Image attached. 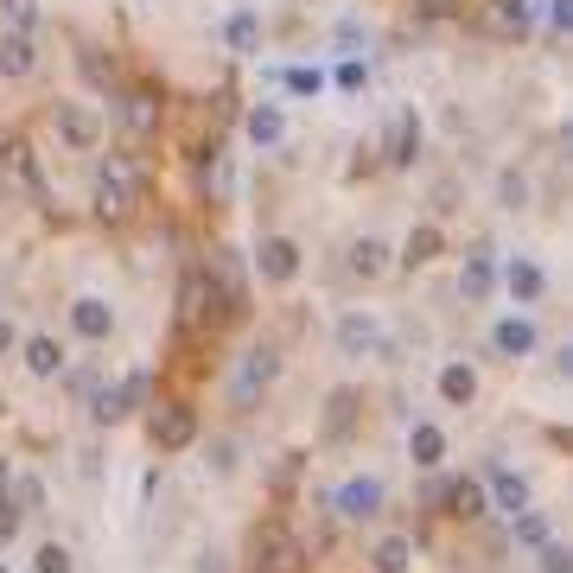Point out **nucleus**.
<instances>
[{"label":"nucleus","instance_id":"79ce46f5","mask_svg":"<svg viewBox=\"0 0 573 573\" xmlns=\"http://www.w3.org/2000/svg\"><path fill=\"white\" fill-rule=\"evenodd\" d=\"M0 351H13V319L0 312Z\"/></svg>","mask_w":573,"mask_h":573},{"label":"nucleus","instance_id":"473e14b6","mask_svg":"<svg viewBox=\"0 0 573 573\" xmlns=\"http://www.w3.org/2000/svg\"><path fill=\"white\" fill-rule=\"evenodd\" d=\"M77 561H71V548H64V542H45L39 548V573H71Z\"/></svg>","mask_w":573,"mask_h":573},{"label":"nucleus","instance_id":"4be33fe9","mask_svg":"<svg viewBox=\"0 0 573 573\" xmlns=\"http://www.w3.org/2000/svg\"><path fill=\"white\" fill-rule=\"evenodd\" d=\"M26 370H32V376H58V370H64L58 338H32V344H26Z\"/></svg>","mask_w":573,"mask_h":573},{"label":"nucleus","instance_id":"6ab92c4d","mask_svg":"<svg viewBox=\"0 0 573 573\" xmlns=\"http://www.w3.org/2000/svg\"><path fill=\"white\" fill-rule=\"evenodd\" d=\"M503 287H510L523 306L542 300V268H535V262H510V268H503Z\"/></svg>","mask_w":573,"mask_h":573},{"label":"nucleus","instance_id":"cd10ccee","mask_svg":"<svg viewBox=\"0 0 573 573\" xmlns=\"http://www.w3.org/2000/svg\"><path fill=\"white\" fill-rule=\"evenodd\" d=\"M433 255H440V230H433V223H421V230L408 236L402 262H408V268H421V262H433Z\"/></svg>","mask_w":573,"mask_h":573},{"label":"nucleus","instance_id":"20e7f679","mask_svg":"<svg viewBox=\"0 0 573 573\" xmlns=\"http://www.w3.org/2000/svg\"><path fill=\"white\" fill-rule=\"evenodd\" d=\"M191 440H198V414L191 408H160L153 414V446H160V453H185Z\"/></svg>","mask_w":573,"mask_h":573},{"label":"nucleus","instance_id":"9b49d317","mask_svg":"<svg viewBox=\"0 0 573 573\" xmlns=\"http://www.w3.org/2000/svg\"><path fill=\"white\" fill-rule=\"evenodd\" d=\"M408 459H414V465H440V459H446V433L433 427V421H414V427H408Z\"/></svg>","mask_w":573,"mask_h":573},{"label":"nucleus","instance_id":"e433bc0d","mask_svg":"<svg viewBox=\"0 0 573 573\" xmlns=\"http://www.w3.org/2000/svg\"><path fill=\"white\" fill-rule=\"evenodd\" d=\"M363 77H370V71H363L357 58H351V64H338V90H363Z\"/></svg>","mask_w":573,"mask_h":573},{"label":"nucleus","instance_id":"ddd939ff","mask_svg":"<svg viewBox=\"0 0 573 573\" xmlns=\"http://www.w3.org/2000/svg\"><path fill=\"white\" fill-rule=\"evenodd\" d=\"M491 497H497V510H529V484L510 472V465H491Z\"/></svg>","mask_w":573,"mask_h":573},{"label":"nucleus","instance_id":"4c0bfd02","mask_svg":"<svg viewBox=\"0 0 573 573\" xmlns=\"http://www.w3.org/2000/svg\"><path fill=\"white\" fill-rule=\"evenodd\" d=\"M567 20H573L567 0H548V26H554V32H567Z\"/></svg>","mask_w":573,"mask_h":573},{"label":"nucleus","instance_id":"f03ea898","mask_svg":"<svg viewBox=\"0 0 573 573\" xmlns=\"http://www.w3.org/2000/svg\"><path fill=\"white\" fill-rule=\"evenodd\" d=\"M274 376H281V357H274L268 344H262V351H249V357H242V370H236V382H230V402H236V408H249Z\"/></svg>","mask_w":573,"mask_h":573},{"label":"nucleus","instance_id":"1a4fd4ad","mask_svg":"<svg viewBox=\"0 0 573 573\" xmlns=\"http://www.w3.org/2000/svg\"><path fill=\"white\" fill-rule=\"evenodd\" d=\"M440 503H446L453 516H465V523H478V516H484V484H478V478H453V484L440 491Z\"/></svg>","mask_w":573,"mask_h":573},{"label":"nucleus","instance_id":"7c9ffc66","mask_svg":"<svg viewBox=\"0 0 573 573\" xmlns=\"http://www.w3.org/2000/svg\"><path fill=\"white\" fill-rule=\"evenodd\" d=\"M535 7H542V0H503V26L529 32V26H535Z\"/></svg>","mask_w":573,"mask_h":573},{"label":"nucleus","instance_id":"aec40b11","mask_svg":"<svg viewBox=\"0 0 573 573\" xmlns=\"http://www.w3.org/2000/svg\"><path fill=\"white\" fill-rule=\"evenodd\" d=\"M491 281H497V268H491V255H472V262H465V274H459V293L465 300H484V293H491Z\"/></svg>","mask_w":573,"mask_h":573},{"label":"nucleus","instance_id":"58836bf2","mask_svg":"<svg viewBox=\"0 0 573 573\" xmlns=\"http://www.w3.org/2000/svg\"><path fill=\"white\" fill-rule=\"evenodd\" d=\"M13 529H20V510H7V503H0V542H13Z\"/></svg>","mask_w":573,"mask_h":573},{"label":"nucleus","instance_id":"412c9836","mask_svg":"<svg viewBox=\"0 0 573 573\" xmlns=\"http://www.w3.org/2000/svg\"><path fill=\"white\" fill-rule=\"evenodd\" d=\"M223 39H230V51H255L262 45V20H255V13H230V20H223Z\"/></svg>","mask_w":573,"mask_h":573},{"label":"nucleus","instance_id":"72a5a7b5","mask_svg":"<svg viewBox=\"0 0 573 573\" xmlns=\"http://www.w3.org/2000/svg\"><path fill=\"white\" fill-rule=\"evenodd\" d=\"M542 573H573V554H567V542H542Z\"/></svg>","mask_w":573,"mask_h":573},{"label":"nucleus","instance_id":"a19ab883","mask_svg":"<svg viewBox=\"0 0 573 573\" xmlns=\"http://www.w3.org/2000/svg\"><path fill=\"white\" fill-rule=\"evenodd\" d=\"M198 573H230V567H223V554H204V561H198Z\"/></svg>","mask_w":573,"mask_h":573},{"label":"nucleus","instance_id":"c756f323","mask_svg":"<svg viewBox=\"0 0 573 573\" xmlns=\"http://www.w3.org/2000/svg\"><path fill=\"white\" fill-rule=\"evenodd\" d=\"M281 83L293 96H319L325 90V71H312V64H300V71H281Z\"/></svg>","mask_w":573,"mask_h":573},{"label":"nucleus","instance_id":"9d476101","mask_svg":"<svg viewBox=\"0 0 573 573\" xmlns=\"http://www.w3.org/2000/svg\"><path fill=\"white\" fill-rule=\"evenodd\" d=\"M255 554H268L262 573H287L293 561H300V548H293V535H287V529H262V535H255Z\"/></svg>","mask_w":573,"mask_h":573},{"label":"nucleus","instance_id":"a211bd4d","mask_svg":"<svg viewBox=\"0 0 573 573\" xmlns=\"http://www.w3.org/2000/svg\"><path fill=\"white\" fill-rule=\"evenodd\" d=\"M414 153H421V121H414V115H395V128H389V160L408 166Z\"/></svg>","mask_w":573,"mask_h":573},{"label":"nucleus","instance_id":"f8f14e48","mask_svg":"<svg viewBox=\"0 0 573 573\" xmlns=\"http://www.w3.org/2000/svg\"><path fill=\"white\" fill-rule=\"evenodd\" d=\"M32 64H39V51H32V32H7V39H0V77H26Z\"/></svg>","mask_w":573,"mask_h":573},{"label":"nucleus","instance_id":"2f4dec72","mask_svg":"<svg viewBox=\"0 0 573 573\" xmlns=\"http://www.w3.org/2000/svg\"><path fill=\"white\" fill-rule=\"evenodd\" d=\"M0 7H7L13 32H32V26H39V0H0Z\"/></svg>","mask_w":573,"mask_h":573},{"label":"nucleus","instance_id":"393cba45","mask_svg":"<svg viewBox=\"0 0 573 573\" xmlns=\"http://www.w3.org/2000/svg\"><path fill=\"white\" fill-rule=\"evenodd\" d=\"M90 414H96V421H128V414H134V402H128V389L115 382V389H96Z\"/></svg>","mask_w":573,"mask_h":573},{"label":"nucleus","instance_id":"a878e982","mask_svg":"<svg viewBox=\"0 0 573 573\" xmlns=\"http://www.w3.org/2000/svg\"><path fill=\"white\" fill-rule=\"evenodd\" d=\"M408 561H414V542H408V535H389V542L376 548V573H408Z\"/></svg>","mask_w":573,"mask_h":573},{"label":"nucleus","instance_id":"4468645a","mask_svg":"<svg viewBox=\"0 0 573 573\" xmlns=\"http://www.w3.org/2000/svg\"><path fill=\"white\" fill-rule=\"evenodd\" d=\"M71 325H77L83 338H109V332H115V312L102 306V300H77V306H71Z\"/></svg>","mask_w":573,"mask_h":573},{"label":"nucleus","instance_id":"37998d69","mask_svg":"<svg viewBox=\"0 0 573 573\" xmlns=\"http://www.w3.org/2000/svg\"><path fill=\"white\" fill-rule=\"evenodd\" d=\"M446 7H453V0H421V13H446Z\"/></svg>","mask_w":573,"mask_h":573},{"label":"nucleus","instance_id":"ea45409f","mask_svg":"<svg viewBox=\"0 0 573 573\" xmlns=\"http://www.w3.org/2000/svg\"><path fill=\"white\" fill-rule=\"evenodd\" d=\"M344 421H351V395H338V402H332V433H344Z\"/></svg>","mask_w":573,"mask_h":573},{"label":"nucleus","instance_id":"c03bdc74","mask_svg":"<svg viewBox=\"0 0 573 573\" xmlns=\"http://www.w3.org/2000/svg\"><path fill=\"white\" fill-rule=\"evenodd\" d=\"M0 573H7V567H0Z\"/></svg>","mask_w":573,"mask_h":573},{"label":"nucleus","instance_id":"423d86ee","mask_svg":"<svg viewBox=\"0 0 573 573\" xmlns=\"http://www.w3.org/2000/svg\"><path fill=\"white\" fill-rule=\"evenodd\" d=\"M376 344H382V332H376L370 312H344V319H338V351L344 357H370Z\"/></svg>","mask_w":573,"mask_h":573},{"label":"nucleus","instance_id":"c9c22d12","mask_svg":"<svg viewBox=\"0 0 573 573\" xmlns=\"http://www.w3.org/2000/svg\"><path fill=\"white\" fill-rule=\"evenodd\" d=\"M236 465V440H211V472H230Z\"/></svg>","mask_w":573,"mask_h":573},{"label":"nucleus","instance_id":"5701e85b","mask_svg":"<svg viewBox=\"0 0 573 573\" xmlns=\"http://www.w3.org/2000/svg\"><path fill=\"white\" fill-rule=\"evenodd\" d=\"M121 121H128V128H134V134H147V128H153V121H160V102H153L147 90H134L128 102H121Z\"/></svg>","mask_w":573,"mask_h":573},{"label":"nucleus","instance_id":"b1692460","mask_svg":"<svg viewBox=\"0 0 573 573\" xmlns=\"http://www.w3.org/2000/svg\"><path fill=\"white\" fill-rule=\"evenodd\" d=\"M39 497H45V484L39 478H7V491H0V503H7V510H39Z\"/></svg>","mask_w":573,"mask_h":573},{"label":"nucleus","instance_id":"f3484780","mask_svg":"<svg viewBox=\"0 0 573 573\" xmlns=\"http://www.w3.org/2000/svg\"><path fill=\"white\" fill-rule=\"evenodd\" d=\"M281 134H287L281 109H274V102H255V109H249V141H255V147H274Z\"/></svg>","mask_w":573,"mask_h":573},{"label":"nucleus","instance_id":"f257e3e1","mask_svg":"<svg viewBox=\"0 0 573 573\" xmlns=\"http://www.w3.org/2000/svg\"><path fill=\"white\" fill-rule=\"evenodd\" d=\"M96 211L102 217H128L134 211V166L128 160L96 166Z\"/></svg>","mask_w":573,"mask_h":573},{"label":"nucleus","instance_id":"0eeeda50","mask_svg":"<svg viewBox=\"0 0 573 573\" xmlns=\"http://www.w3.org/2000/svg\"><path fill=\"white\" fill-rule=\"evenodd\" d=\"M58 134H64V147H96V134H102V121L90 115V109H83V102H64V109H58Z\"/></svg>","mask_w":573,"mask_h":573},{"label":"nucleus","instance_id":"39448f33","mask_svg":"<svg viewBox=\"0 0 573 573\" xmlns=\"http://www.w3.org/2000/svg\"><path fill=\"white\" fill-rule=\"evenodd\" d=\"M338 516H344V523H370V516L382 510V484L376 478H351V484H338Z\"/></svg>","mask_w":573,"mask_h":573},{"label":"nucleus","instance_id":"7ed1b4c3","mask_svg":"<svg viewBox=\"0 0 573 573\" xmlns=\"http://www.w3.org/2000/svg\"><path fill=\"white\" fill-rule=\"evenodd\" d=\"M198 274H204V293H211L217 312H242V268H236V255H211Z\"/></svg>","mask_w":573,"mask_h":573},{"label":"nucleus","instance_id":"c85d7f7f","mask_svg":"<svg viewBox=\"0 0 573 573\" xmlns=\"http://www.w3.org/2000/svg\"><path fill=\"white\" fill-rule=\"evenodd\" d=\"M351 268L363 274V281H370V274H382V268H389V249H382L376 236H363L357 249H351Z\"/></svg>","mask_w":573,"mask_h":573},{"label":"nucleus","instance_id":"dca6fc26","mask_svg":"<svg viewBox=\"0 0 573 573\" xmlns=\"http://www.w3.org/2000/svg\"><path fill=\"white\" fill-rule=\"evenodd\" d=\"M440 395H446L453 408H465V402H472V395H478V376H472V363H446V370H440Z\"/></svg>","mask_w":573,"mask_h":573},{"label":"nucleus","instance_id":"f704fd0d","mask_svg":"<svg viewBox=\"0 0 573 573\" xmlns=\"http://www.w3.org/2000/svg\"><path fill=\"white\" fill-rule=\"evenodd\" d=\"M497 191H503V204H510V211H516V204H529V179H523V172H503Z\"/></svg>","mask_w":573,"mask_h":573},{"label":"nucleus","instance_id":"6e6552de","mask_svg":"<svg viewBox=\"0 0 573 573\" xmlns=\"http://www.w3.org/2000/svg\"><path fill=\"white\" fill-rule=\"evenodd\" d=\"M255 262H262V274H268V281H293V274H300V249H293L287 236H268Z\"/></svg>","mask_w":573,"mask_h":573},{"label":"nucleus","instance_id":"bb28decb","mask_svg":"<svg viewBox=\"0 0 573 573\" xmlns=\"http://www.w3.org/2000/svg\"><path fill=\"white\" fill-rule=\"evenodd\" d=\"M510 523H516L510 535H516L523 548H542V542H548V516H542V510H516Z\"/></svg>","mask_w":573,"mask_h":573},{"label":"nucleus","instance_id":"2eb2a0df","mask_svg":"<svg viewBox=\"0 0 573 573\" xmlns=\"http://www.w3.org/2000/svg\"><path fill=\"white\" fill-rule=\"evenodd\" d=\"M491 344H497L503 357H529V351H535V325H529V319H503L497 332H491Z\"/></svg>","mask_w":573,"mask_h":573}]
</instances>
